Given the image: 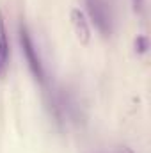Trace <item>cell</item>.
<instances>
[{
	"label": "cell",
	"mask_w": 151,
	"mask_h": 153,
	"mask_svg": "<svg viewBox=\"0 0 151 153\" xmlns=\"http://www.w3.org/2000/svg\"><path fill=\"white\" fill-rule=\"evenodd\" d=\"M91 153H107V152H103V150H96V152H91Z\"/></svg>",
	"instance_id": "9"
},
{
	"label": "cell",
	"mask_w": 151,
	"mask_h": 153,
	"mask_svg": "<svg viewBox=\"0 0 151 153\" xmlns=\"http://www.w3.org/2000/svg\"><path fill=\"white\" fill-rule=\"evenodd\" d=\"M9 61H11V43H9V34L5 27V18L0 11V80L7 75Z\"/></svg>",
	"instance_id": "4"
},
{
	"label": "cell",
	"mask_w": 151,
	"mask_h": 153,
	"mask_svg": "<svg viewBox=\"0 0 151 153\" xmlns=\"http://www.w3.org/2000/svg\"><path fill=\"white\" fill-rule=\"evenodd\" d=\"M48 93V109L50 114L53 116L55 123L61 126L68 125H78L82 121V107L75 98L73 93L62 87H52Z\"/></svg>",
	"instance_id": "1"
},
{
	"label": "cell",
	"mask_w": 151,
	"mask_h": 153,
	"mask_svg": "<svg viewBox=\"0 0 151 153\" xmlns=\"http://www.w3.org/2000/svg\"><path fill=\"white\" fill-rule=\"evenodd\" d=\"M71 23H73V29H75L78 39L84 45L89 43V39H91V29H89V23H87L85 14L80 9H73L71 11Z\"/></svg>",
	"instance_id": "5"
},
{
	"label": "cell",
	"mask_w": 151,
	"mask_h": 153,
	"mask_svg": "<svg viewBox=\"0 0 151 153\" xmlns=\"http://www.w3.org/2000/svg\"><path fill=\"white\" fill-rule=\"evenodd\" d=\"M20 46H21V53L27 61V66L30 70L32 76L36 78V82H39L41 85H46V71H44V64L41 61L38 48L34 45V39L30 36L29 29L25 23L20 25Z\"/></svg>",
	"instance_id": "3"
},
{
	"label": "cell",
	"mask_w": 151,
	"mask_h": 153,
	"mask_svg": "<svg viewBox=\"0 0 151 153\" xmlns=\"http://www.w3.org/2000/svg\"><path fill=\"white\" fill-rule=\"evenodd\" d=\"M85 11L89 20L93 22L94 29L103 36L109 38L115 29V9L114 0H84Z\"/></svg>",
	"instance_id": "2"
},
{
	"label": "cell",
	"mask_w": 151,
	"mask_h": 153,
	"mask_svg": "<svg viewBox=\"0 0 151 153\" xmlns=\"http://www.w3.org/2000/svg\"><path fill=\"white\" fill-rule=\"evenodd\" d=\"M133 46H135V52H137L139 55H144V53L148 52V48H150V43H148V38H146V36H139V38L135 39Z\"/></svg>",
	"instance_id": "6"
},
{
	"label": "cell",
	"mask_w": 151,
	"mask_h": 153,
	"mask_svg": "<svg viewBox=\"0 0 151 153\" xmlns=\"http://www.w3.org/2000/svg\"><path fill=\"white\" fill-rule=\"evenodd\" d=\"M117 153H135L132 148H128V146H121L119 150H117Z\"/></svg>",
	"instance_id": "8"
},
{
	"label": "cell",
	"mask_w": 151,
	"mask_h": 153,
	"mask_svg": "<svg viewBox=\"0 0 151 153\" xmlns=\"http://www.w3.org/2000/svg\"><path fill=\"white\" fill-rule=\"evenodd\" d=\"M132 5H133L135 13H142L144 11V0H132Z\"/></svg>",
	"instance_id": "7"
}]
</instances>
